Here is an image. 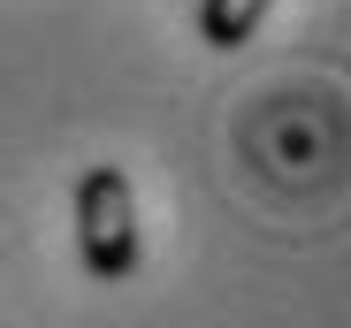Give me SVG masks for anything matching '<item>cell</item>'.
Masks as SVG:
<instances>
[{
	"label": "cell",
	"instance_id": "cell-2",
	"mask_svg": "<svg viewBox=\"0 0 351 328\" xmlns=\"http://www.w3.org/2000/svg\"><path fill=\"white\" fill-rule=\"evenodd\" d=\"M267 8L275 0H199V38L214 53H237V46H252V31L267 23Z\"/></svg>",
	"mask_w": 351,
	"mask_h": 328
},
{
	"label": "cell",
	"instance_id": "cell-1",
	"mask_svg": "<svg viewBox=\"0 0 351 328\" xmlns=\"http://www.w3.org/2000/svg\"><path fill=\"white\" fill-rule=\"evenodd\" d=\"M77 260L92 283H130L138 260H145V237H138V191L123 168H84L77 176Z\"/></svg>",
	"mask_w": 351,
	"mask_h": 328
}]
</instances>
